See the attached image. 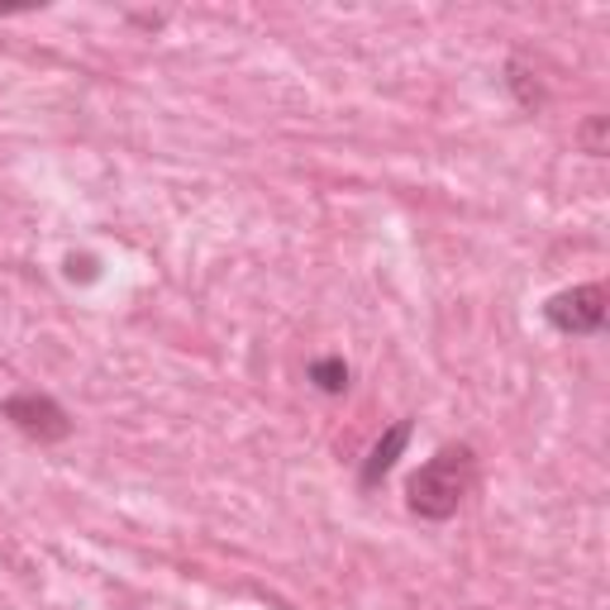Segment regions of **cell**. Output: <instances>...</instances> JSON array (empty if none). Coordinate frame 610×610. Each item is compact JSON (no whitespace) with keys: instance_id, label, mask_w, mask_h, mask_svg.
<instances>
[{"instance_id":"cell-5","label":"cell","mask_w":610,"mask_h":610,"mask_svg":"<svg viewBox=\"0 0 610 610\" xmlns=\"http://www.w3.org/2000/svg\"><path fill=\"white\" fill-rule=\"evenodd\" d=\"M311 382H315V392H325V396H344L348 392V363L344 358H315Z\"/></svg>"},{"instance_id":"cell-4","label":"cell","mask_w":610,"mask_h":610,"mask_svg":"<svg viewBox=\"0 0 610 610\" xmlns=\"http://www.w3.org/2000/svg\"><path fill=\"white\" fill-rule=\"evenodd\" d=\"M406 439H410V420H396L387 435H382L377 444H373V454H367V462H363V472H358V481H363V491H373L382 477H387L392 468H396V458H400V448H406Z\"/></svg>"},{"instance_id":"cell-7","label":"cell","mask_w":610,"mask_h":610,"mask_svg":"<svg viewBox=\"0 0 610 610\" xmlns=\"http://www.w3.org/2000/svg\"><path fill=\"white\" fill-rule=\"evenodd\" d=\"M601 134H606V120L597 115V120H591V124H587V134H582V139H587V153H591V157H601V153H606V143H601Z\"/></svg>"},{"instance_id":"cell-1","label":"cell","mask_w":610,"mask_h":610,"mask_svg":"<svg viewBox=\"0 0 610 610\" xmlns=\"http://www.w3.org/2000/svg\"><path fill=\"white\" fill-rule=\"evenodd\" d=\"M472 481H477L472 448H468V444L439 448V454L410 477L406 501H410V510H415L420 520H448V516H458L462 501H468Z\"/></svg>"},{"instance_id":"cell-2","label":"cell","mask_w":610,"mask_h":610,"mask_svg":"<svg viewBox=\"0 0 610 610\" xmlns=\"http://www.w3.org/2000/svg\"><path fill=\"white\" fill-rule=\"evenodd\" d=\"M0 415L20 429V435L29 439H39V444H58V439H68L72 435V420H68V410L58 406L53 396H39V392H20V396H10L6 406H0Z\"/></svg>"},{"instance_id":"cell-6","label":"cell","mask_w":610,"mask_h":610,"mask_svg":"<svg viewBox=\"0 0 610 610\" xmlns=\"http://www.w3.org/2000/svg\"><path fill=\"white\" fill-rule=\"evenodd\" d=\"M510 91H516V101H520L525 110H539V105H543V87L535 82V72H529L520 58L510 62Z\"/></svg>"},{"instance_id":"cell-3","label":"cell","mask_w":610,"mask_h":610,"mask_svg":"<svg viewBox=\"0 0 610 610\" xmlns=\"http://www.w3.org/2000/svg\"><path fill=\"white\" fill-rule=\"evenodd\" d=\"M543 319H549L558 334H597L606 325V286L587 282V286H572V292L549 296Z\"/></svg>"}]
</instances>
